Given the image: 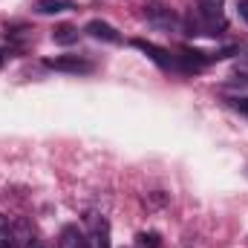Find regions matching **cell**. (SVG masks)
Segmentation results:
<instances>
[{
    "mask_svg": "<svg viewBox=\"0 0 248 248\" xmlns=\"http://www.w3.org/2000/svg\"><path fill=\"white\" fill-rule=\"evenodd\" d=\"M225 29L222 0H196V20H187L185 35H219Z\"/></svg>",
    "mask_w": 248,
    "mask_h": 248,
    "instance_id": "1",
    "label": "cell"
},
{
    "mask_svg": "<svg viewBox=\"0 0 248 248\" xmlns=\"http://www.w3.org/2000/svg\"><path fill=\"white\" fill-rule=\"evenodd\" d=\"M144 15H147L150 26H156V29H168V32H176L179 29L176 12L170 6H165V3H147L144 6Z\"/></svg>",
    "mask_w": 248,
    "mask_h": 248,
    "instance_id": "2",
    "label": "cell"
},
{
    "mask_svg": "<svg viewBox=\"0 0 248 248\" xmlns=\"http://www.w3.org/2000/svg\"><path fill=\"white\" fill-rule=\"evenodd\" d=\"M46 66L49 69H58V72H90L93 63L78 58V55H58V58H46Z\"/></svg>",
    "mask_w": 248,
    "mask_h": 248,
    "instance_id": "3",
    "label": "cell"
},
{
    "mask_svg": "<svg viewBox=\"0 0 248 248\" xmlns=\"http://www.w3.org/2000/svg\"><path fill=\"white\" fill-rule=\"evenodd\" d=\"M90 246L93 248H110V222L104 217H90Z\"/></svg>",
    "mask_w": 248,
    "mask_h": 248,
    "instance_id": "4",
    "label": "cell"
},
{
    "mask_svg": "<svg viewBox=\"0 0 248 248\" xmlns=\"http://www.w3.org/2000/svg\"><path fill=\"white\" fill-rule=\"evenodd\" d=\"M84 32H87L90 38H95V41H104V44H122V35H119L116 26H110L107 20H90Z\"/></svg>",
    "mask_w": 248,
    "mask_h": 248,
    "instance_id": "5",
    "label": "cell"
},
{
    "mask_svg": "<svg viewBox=\"0 0 248 248\" xmlns=\"http://www.w3.org/2000/svg\"><path fill=\"white\" fill-rule=\"evenodd\" d=\"M58 248H90V240H87V234L78 225H63Z\"/></svg>",
    "mask_w": 248,
    "mask_h": 248,
    "instance_id": "6",
    "label": "cell"
},
{
    "mask_svg": "<svg viewBox=\"0 0 248 248\" xmlns=\"http://www.w3.org/2000/svg\"><path fill=\"white\" fill-rule=\"evenodd\" d=\"M133 46H136V49H141V52H144L150 61H156L159 66H165V69H168V66H173V58H170V52L159 49L156 44H147V41H133Z\"/></svg>",
    "mask_w": 248,
    "mask_h": 248,
    "instance_id": "7",
    "label": "cell"
},
{
    "mask_svg": "<svg viewBox=\"0 0 248 248\" xmlns=\"http://www.w3.org/2000/svg\"><path fill=\"white\" fill-rule=\"evenodd\" d=\"M15 240H17V248H44V243L38 240V234L29 228V222H17V228H15Z\"/></svg>",
    "mask_w": 248,
    "mask_h": 248,
    "instance_id": "8",
    "label": "cell"
},
{
    "mask_svg": "<svg viewBox=\"0 0 248 248\" xmlns=\"http://www.w3.org/2000/svg\"><path fill=\"white\" fill-rule=\"evenodd\" d=\"M72 9H75V0H38L35 3L38 15H63V12H72Z\"/></svg>",
    "mask_w": 248,
    "mask_h": 248,
    "instance_id": "9",
    "label": "cell"
},
{
    "mask_svg": "<svg viewBox=\"0 0 248 248\" xmlns=\"http://www.w3.org/2000/svg\"><path fill=\"white\" fill-rule=\"evenodd\" d=\"M52 41H55V44H61V46H69V44H75V41H78V29L63 23V26H58V29L52 32Z\"/></svg>",
    "mask_w": 248,
    "mask_h": 248,
    "instance_id": "10",
    "label": "cell"
},
{
    "mask_svg": "<svg viewBox=\"0 0 248 248\" xmlns=\"http://www.w3.org/2000/svg\"><path fill=\"white\" fill-rule=\"evenodd\" d=\"M15 243V228L9 225V219L6 217H0V248L12 246Z\"/></svg>",
    "mask_w": 248,
    "mask_h": 248,
    "instance_id": "11",
    "label": "cell"
},
{
    "mask_svg": "<svg viewBox=\"0 0 248 248\" xmlns=\"http://www.w3.org/2000/svg\"><path fill=\"white\" fill-rule=\"evenodd\" d=\"M136 248H159V234H139V240H136Z\"/></svg>",
    "mask_w": 248,
    "mask_h": 248,
    "instance_id": "12",
    "label": "cell"
},
{
    "mask_svg": "<svg viewBox=\"0 0 248 248\" xmlns=\"http://www.w3.org/2000/svg\"><path fill=\"white\" fill-rule=\"evenodd\" d=\"M231 107L237 110V113H243L248 119V95H243V98H231Z\"/></svg>",
    "mask_w": 248,
    "mask_h": 248,
    "instance_id": "13",
    "label": "cell"
},
{
    "mask_svg": "<svg viewBox=\"0 0 248 248\" xmlns=\"http://www.w3.org/2000/svg\"><path fill=\"white\" fill-rule=\"evenodd\" d=\"M237 12H240V17L248 23V0H240V3H237Z\"/></svg>",
    "mask_w": 248,
    "mask_h": 248,
    "instance_id": "14",
    "label": "cell"
},
{
    "mask_svg": "<svg viewBox=\"0 0 248 248\" xmlns=\"http://www.w3.org/2000/svg\"><path fill=\"white\" fill-rule=\"evenodd\" d=\"M240 69H243V72H248V55H246V61H243V66H240Z\"/></svg>",
    "mask_w": 248,
    "mask_h": 248,
    "instance_id": "15",
    "label": "cell"
}]
</instances>
